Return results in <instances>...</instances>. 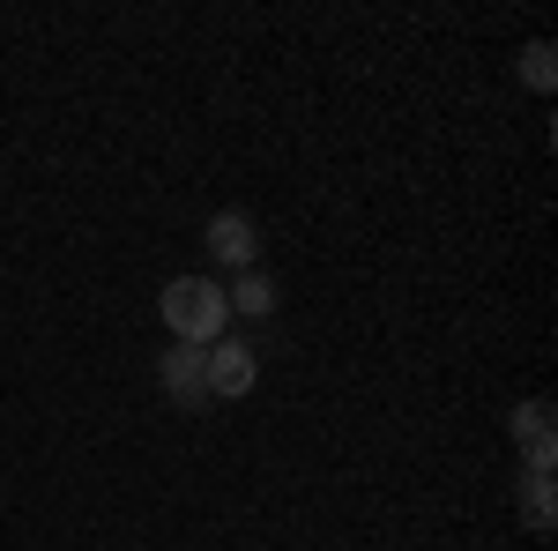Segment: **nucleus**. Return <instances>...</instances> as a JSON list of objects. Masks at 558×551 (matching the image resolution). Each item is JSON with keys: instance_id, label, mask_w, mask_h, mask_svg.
I'll return each instance as SVG.
<instances>
[{"instance_id": "obj_2", "label": "nucleus", "mask_w": 558, "mask_h": 551, "mask_svg": "<svg viewBox=\"0 0 558 551\" xmlns=\"http://www.w3.org/2000/svg\"><path fill=\"white\" fill-rule=\"evenodd\" d=\"M202 373H209V395H254V381H260V358L246 350V343H209L202 350Z\"/></svg>"}, {"instance_id": "obj_5", "label": "nucleus", "mask_w": 558, "mask_h": 551, "mask_svg": "<svg viewBox=\"0 0 558 551\" xmlns=\"http://www.w3.org/2000/svg\"><path fill=\"white\" fill-rule=\"evenodd\" d=\"M165 395L172 403H209V373H202V350L194 343H179V350H165Z\"/></svg>"}, {"instance_id": "obj_3", "label": "nucleus", "mask_w": 558, "mask_h": 551, "mask_svg": "<svg viewBox=\"0 0 558 551\" xmlns=\"http://www.w3.org/2000/svg\"><path fill=\"white\" fill-rule=\"evenodd\" d=\"M209 254L223 261V268H254L260 261V231L246 209H216L209 216Z\"/></svg>"}, {"instance_id": "obj_6", "label": "nucleus", "mask_w": 558, "mask_h": 551, "mask_svg": "<svg viewBox=\"0 0 558 551\" xmlns=\"http://www.w3.org/2000/svg\"><path fill=\"white\" fill-rule=\"evenodd\" d=\"M223 298H231V313H254V321L276 313V284H268L260 268H246V276H239V291H223Z\"/></svg>"}, {"instance_id": "obj_1", "label": "nucleus", "mask_w": 558, "mask_h": 551, "mask_svg": "<svg viewBox=\"0 0 558 551\" xmlns=\"http://www.w3.org/2000/svg\"><path fill=\"white\" fill-rule=\"evenodd\" d=\"M157 313H165V328H172L179 343H194V350L223 343V328H231V298H223L216 276H172L165 298H157Z\"/></svg>"}, {"instance_id": "obj_7", "label": "nucleus", "mask_w": 558, "mask_h": 551, "mask_svg": "<svg viewBox=\"0 0 558 551\" xmlns=\"http://www.w3.org/2000/svg\"><path fill=\"white\" fill-rule=\"evenodd\" d=\"M521 522H529L536 537H551V477H529V484H521Z\"/></svg>"}, {"instance_id": "obj_8", "label": "nucleus", "mask_w": 558, "mask_h": 551, "mask_svg": "<svg viewBox=\"0 0 558 551\" xmlns=\"http://www.w3.org/2000/svg\"><path fill=\"white\" fill-rule=\"evenodd\" d=\"M521 83H529V89H551V83H558V52H551L544 38L521 52Z\"/></svg>"}, {"instance_id": "obj_4", "label": "nucleus", "mask_w": 558, "mask_h": 551, "mask_svg": "<svg viewBox=\"0 0 558 551\" xmlns=\"http://www.w3.org/2000/svg\"><path fill=\"white\" fill-rule=\"evenodd\" d=\"M507 424H514V440L529 447V477H551V463H558V440H551V403L536 395V403H521V410H514Z\"/></svg>"}]
</instances>
